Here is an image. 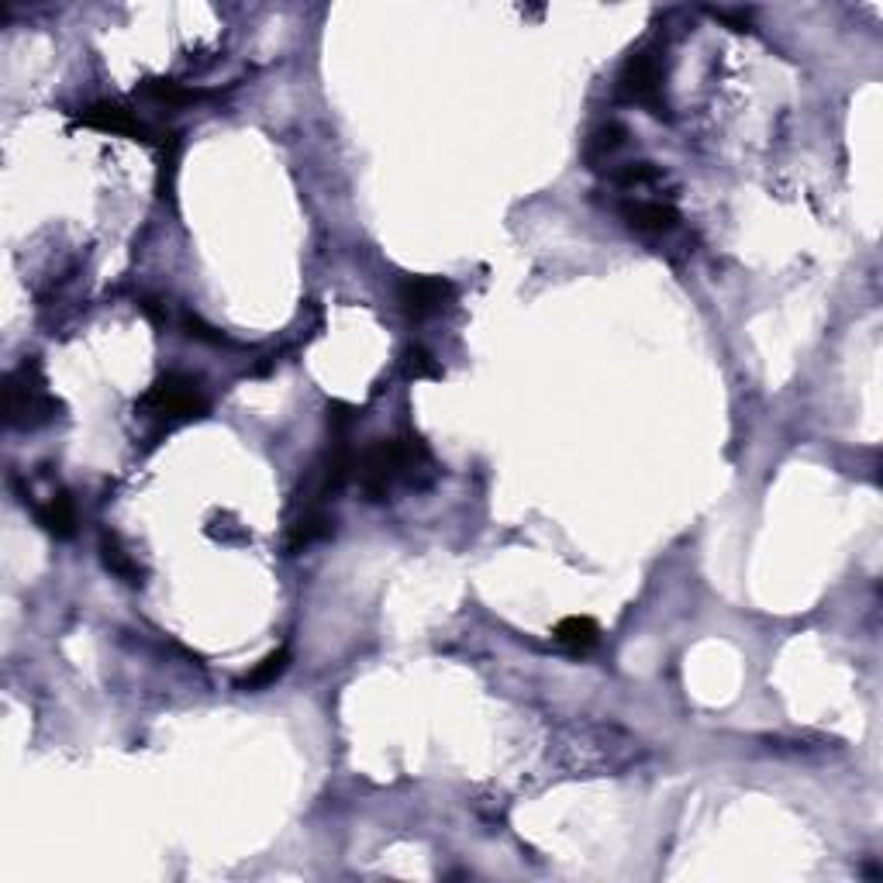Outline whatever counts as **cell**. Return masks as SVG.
<instances>
[{
    "mask_svg": "<svg viewBox=\"0 0 883 883\" xmlns=\"http://www.w3.org/2000/svg\"><path fill=\"white\" fill-rule=\"evenodd\" d=\"M100 559H103V566L111 569V574L118 577V580H124V584H132V587H139L142 580H145V569L139 566V559L132 556L121 545V538L115 535V532H103L100 535Z\"/></svg>",
    "mask_w": 883,
    "mask_h": 883,
    "instance_id": "obj_11",
    "label": "cell"
},
{
    "mask_svg": "<svg viewBox=\"0 0 883 883\" xmlns=\"http://www.w3.org/2000/svg\"><path fill=\"white\" fill-rule=\"evenodd\" d=\"M142 94L152 97V100H160V103H170V108H176V103H190V100L200 97L197 90H187V87H179L173 80H149L142 87Z\"/></svg>",
    "mask_w": 883,
    "mask_h": 883,
    "instance_id": "obj_13",
    "label": "cell"
},
{
    "mask_svg": "<svg viewBox=\"0 0 883 883\" xmlns=\"http://www.w3.org/2000/svg\"><path fill=\"white\" fill-rule=\"evenodd\" d=\"M618 215L639 236H669L680 225V211L663 197H621Z\"/></svg>",
    "mask_w": 883,
    "mask_h": 883,
    "instance_id": "obj_5",
    "label": "cell"
},
{
    "mask_svg": "<svg viewBox=\"0 0 883 883\" xmlns=\"http://www.w3.org/2000/svg\"><path fill=\"white\" fill-rule=\"evenodd\" d=\"M556 645L566 648V653H574V656H584L590 653V648L597 645V639H601V629H597V621L587 618V614H574V618H563L556 632H553Z\"/></svg>",
    "mask_w": 883,
    "mask_h": 883,
    "instance_id": "obj_10",
    "label": "cell"
},
{
    "mask_svg": "<svg viewBox=\"0 0 883 883\" xmlns=\"http://www.w3.org/2000/svg\"><path fill=\"white\" fill-rule=\"evenodd\" d=\"M76 118H80L87 128H97V132H115V135H128L135 142H149V128L132 111L118 108V103H90V108H84Z\"/></svg>",
    "mask_w": 883,
    "mask_h": 883,
    "instance_id": "obj_7",
    "label": "cell"
},
{
    "mask_svg": "<svg viewBox=\"0 0 883 883\" xmlns=\"http://www.w3.org/2000/svg\"><path fill=\"white\" fill-rule=\"evenodd\" d=\"M35 517L48 535H56V538L76 535V508L66 490H52L42 504H35Z\"/></svg>",
    "mask_w": 883,
    "mask_h": 883,
    "instance_id": "obj_8",
    "label": "cell"
},
{
    "mask_svg": "<svg viewBox=\"0 0 883 883\" xmlns=\"http://www.w3.org/2000/svg\"><path fill=\"white\" fill-rule=\"evenodd\" d=\"M453 283L446 276H407L397 287V304L407 318L425 321L432 315H438L442 307L453 301Z\"/></svg>",
    "mask_w": 883,
    "mask_h": 883,
    "instance_id": "obj_6",
    "label": "cell"
},
{
    "mask_svg": "<svg viewBox=\"0 0 883 883\" xmlns=\"http://www.w3.org/2000/svg\"><path fill=\"white\" fill-rule=\"evenodd\" d=\"M179 328H184L187 339H197V342H207V346H225V335L215 331L211 325H204L197 315H190V310H187L184 318H179Z\"/></svg>",
    "mask_w": 883,
    "mask_h": 883,
    "instance_id": "obj_15",
    "label": "cell"
},
{
    "mask_svg": "<svg viewBox=\"0 0 883 883\" xmlns=\"http://www.w3.org/2000/svg\"><path fill=\"white\" fill-rule=\"evenodd\" d=\"M63 404L48 394L39 359H24L4 380V418L11 428H42L56 422Z\"/></svg>",
    "mask_w": 883,
    "mask_h": 883,
    "instance_id": "obj_2",
    "label": "cell"
},
{
    "mask_svg": "<svg viewBox=\"0 0 883 883\" xmlns=\"http://www.w3.org/2000/svg\"><path fill=\"white\" fill-rule=\"evenodd\" d=\"M404 373H407L411 380H438V377H442L435 356H432L428 349H422V346L407 349V356H404Z\"/></svg>",
    "mask_w": 883,
    "mask_h": 883,
    "instance_id": "obj_14",
    "label": "cell"
},
{
    "mask_svg": "<svg viewBox=\"0 0 883 883\" xmlns=\"http://www.w3.org/2000/svg\"><path fill=\"white\" fill-rule=\"evenodd\" d=\"M142 411L149 418H155L160 425L173 428V425H187L197 422L207 414V397L200 391V380L187 377V373H166L160 377L149 394L142 397Z\"/></svg>",
    "mask_w": 883,
    "mask_h": 883,
    "instance_id": "obj_3",
    "label": "cell"
},
{
    "mask_svg": "<svg viewBox=\"0 0 883 883\" xmlns=\"http://www.w3.org/2000/svg\"><path fill=\"white\" fill-rule=\"evenodd\" d=\"M359 487L370 501H386L404 487H428L435 477V462L428 446L418 435L401 438H377L370 449H362L356 459Z\"/></svg>",
    "mask_w": 883,
    "mask_h": 883,
    "instance_id": "obj_1",
    "label": "cell"
},
{
    "mask_svg": "<svg viewBox=\"0 0 883 883\" xmlns=\"http://www.w3.org/2000/svg\"><path fill=\"white\" fill-rule=\"evenodd\" d=\"M629 145V132H625V124H618V121H604V124H597L590 139H587V163L593 170H604L614 155Z\"/></svg>",
    "mask_w": 883,
    "mask_h": 883,
    "instance_id": "obj_9",
    "label": "cell"
},
{
    "mask_svg": "<svg viewBox=\"0 0 883 883\" xmlns=\"http://www.w3.org/2000/svg\"><path fill=\"white\" fill-rule=\"evenodd\" d=\"M663 84H666V66H663L656 48H639V52H632L629 63L621 66V76H618L621 97L639 103V108H648L653 115H666Z\"/></svg>",
    "mask_w": 883,
    "mask_h": 883,
    "instance_id": "obj_4",
    "label": "cell"
},
{
    "mask_svg": "<svg viewBox=\"0 0 883 883\" xmlns=\"http://www.w3.org/2000/svg\"><path fill=\"white\" fill-rule=\"evenodd\" d=\"M291 666V653L287 648H276V653H270L266 659H259L246 677H242V687L246 690H259V687H270L283 677V669Z\"/></svg>",
    "mask_w": 883,
    "mask_h": 883,
    "instance_id": "obj_12",
    "label": "cell"
}]
</instances>
